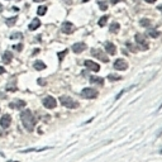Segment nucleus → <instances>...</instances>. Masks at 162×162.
<instances>
[{
	"instance_id": "39",
	"label": "nucleus",
	"mask_w": 162,
	"mask_h": 162,
	"mask_svg": "<svg viewBox=\"0 0 162 162\" xmlns=\"http://www.w3.org/2000/svg\"><path fill=\"white\" fill-rule=\"evenodd\" d=\"M161 133H162V129H161V131H160V132L157 133V137H160V136H161Z\"/></svg>"
},
{
	"instance_id": "18",
	"label": "nucleus",
	"mask_w": 162,
	"mask_h": 162,
	"mask_svg": "<svg viewBox=\"0 0 162 162\" xmlns=\"http://www.w3.org/2000/svg\"><path fill=\"white\" fill-rule=\"evenodd\" d=\"M90 81L94 82V84H98V85H104V79L103 77H98V76H91L90 77Z\"/></svg>"
},
{
	"instance_id": "40",
	"label": "nucleus",
	"mask_w": 162,
	"mask_h": 162,
	"mask_svg": "<svg viewBox=\"0 0 162 162\" xmlns=\"http://www.w3.org/2000/svg\"><path fill=\"white\" fill-rule=\"evenodd\" d=\"M82 1H84V3H88V1H89V0H82Z\"/></svg>"
},
{
	"instance_id": "1",
	"label": "nucleus",
	"mask_w": 162,
	"mask_h": 162,
	"mask_svg": "<svg viewBox=\"0 0 162 162\" xmlns=\"http://www.w3.org/2000/svg\"><path fill=\"white\" fill-rule=\"evenodd\" d=\"M20 119H22V122H23L24 128L27 129L28 132H33L34 125H36V118H34L33 114H32L30 110L22 112L20 113Z\"/></svg>"
},
{
	"instance_id": "7",
	"label": "nucleus",
	"mask_w": 162,
	"mask_h": 162,
	"mask_svg": "<svg viewBox=\"0 0 162 162\" xmlns=\"http://www.w3.org/2000/svg\"><path fill=\"white\" fill-rule=\"evenodd\" d=\"M61 30L65 34H71L72 32L75 30V27L71 22H63L62 23V27H61Z\"/></svg>"
},
{
	"instance_id": "42",
	"label": "nucleus",
	"mask_w": 162,
	"mask_h": 162,
	"mask_svg": "<svg viewBox=\"0 0 162 162\" xmlns=\"http://www.w3.org/2000/svg\"><path fill=\"white\" fill-rule=\"evenodd\" d=\"M161 153H162V149H161Z\"/></svg>"
},
{
	"instance_id": "4",
	"label": "nucleus",
	"mask_w": 162,
	"mask_h": 162,
	"mask_svg": "<svg viewBox=\"0 0 162 162\" xmlns=\"http://www.w3.org/2000/svg\"><path fill=\"white\" fill-rule=\"evenodd\" d=\"M114 69L115 70H119V71H123V70H127L128 69V63L123 58H118L114 61Z\"/></svg>"
},
{
	"instance_id": "5",
	"label": "nucleus",
	"mask_w": 162,
	"mask_h": 162,
	"mask_svg": "<svg viewBox=\"0 0 162 162\" xmlns=\"http://www.w3.org/2000/svg\"><path fill=\"white\" fill-rule=\"evenodd\" d=\"M91 55L94 56V57H96V58H99L100 61H103V62H109V57H108L104 52H101V51H98V49H91Z\"/></svg>"
},
{
	"instance_id": "25",
	"label": "nucleus",
	"mask_w": 162,
	"mask_h": 162,
	"mask_svg": "<svg viewBox=\"0 0 162 162\" xmlns=\"http://www.w3.org/2000/svg\"><path fill=\"white\" fill-rule=\"evenodd\" d=\"M141 25H142V27H149V25H151V20L147 19V18H146V19H142V20H141Z\"/></svg>"
},
{
	"instance_id": "41",
	"label": "nucleus",
	"mask_w": 162,
	"mask_h": 162,
	"mask_svg": "<svg viewBox=\"0 0 162 162\" xmlns=\"http://www.w3.org/2000/svg\"><path fill=\"white\" fill-rule=\"evenodd\" d=\"M15 1H20V0H15Z\"/></svg>"
},
{
	"instance_id": "28",
	"label": "nucleus",
	"mask_w": 162,
	"mask_h": 162,
	"mask_svg": "<svg viewBox=\"0 0 162 162\" xmlns=\"http://www.w3.org/2000/svg\"><path fill=\"white\" fill-rule=\"evenodd\" d=\"M10 38H12V39H15V38L22 39V38H23V34H22V33H13L12 36H10Z\"/></svg>"
},
{
	"instance_id": "3",
	"label": "nucleus",
	"mask_w": 162,
	"mask_h": 162,
	"mask_svg": "<svg viewBox=\"0 0 162 162\" xmlns=\"http://www.w3.org/2000/svg\"><path fill=\"white\" fill-rule=\"evenodd\" d=\"M98 96V91L93 88H85L81 91V98L84 99H95Z\"/></svg>"
},
{
	"instance_id": "30",
	"label": "nucleus",
	"mask_w": 162,
	"mask_h": 162,
	"mask_svg": "<svg viewBox=\"0 0 162 162\" xmlns=\"http://www.w3.org/2000/svg\"><path fill=\"white\" fill-rule=\"evenodd\" d=\"M99 6L101 8V10H106V8H108V5H106V3H105V1L99 3Z\"/></svg>"
},
{
	"instance_id": "31",
	"label": "nucleus",
	"mask_w": 162,
	"mask_h": 162,
	"mask_svg": "<svg viewBox=\"0 0 162 162\" xmlns=\"http://www.w3.org/2000/svg\"><path fill=\"white\" fill-rule=\"evenodd\" d=\"M124 91H125V90H122V91H120V93H119V94H118V95H116V96H115V99H116V100H118V99H119V98H120V96H122V95H123V94H124Z\"/></svg>"
},
{
	"instance_id": "34",
	"label": "nucleus",
	"mask_w": 162,
	"mask_h": 162,
	"mask_svg": "<svg viewBox=\"0 0 162 162\" xmlns=\"http://www.w3.org/2000/svg\"><path fill=\"white\" fill-rule=\"evenodd\" d=\"M144 1H147V3H149V4H152V3L156 1V0H144Z\"/></svg>"
},
{
	"instance_id": "24",
	"label": "nucleus",
	"mask_w": 162,
	"mask_h": 162,
	"mask_svg": "<svg viewBox=\"0 0 162 162\" xmlns=\"http://www.w3.org/2000/svg\"><path fill=\"white\" fill-rule=\"evenodd\" d=\"M46 12H47V8H46V6H39V8L37 9L38 15H45V14H46Z\"/></svg>"
},
{
	"instance_id": "33",
	"label": "nucleus",
	"mask_w": 162,
	"mask_h": 162,
	"mask_svg": "<svg viewBox=\"0 0 162 162\" xmlns=\"http://www.w3.org/2000/svg\"><path fill=\"white\" fill-rule=\"evenodd\" d=\"M4 72H5V69H4V67H1V66H0V75H3Z\"/></svg>"
},
{
	"instance_id": "36",
	"label": "nucleus",
	"mask_w": 162,
	"mask_h": 162,
	"mask_svg": "<svg viewBox=\"0 0 162 162\" xmlns=\"http://www.w3.org/2000/svg\"><path fill=\"white\" fill-rule=\"evenodd\" d=\"M39 51H41V49H38V48H37V49H34V52H33V55H37V53H38Z\"/></svg>"
},
{
	"instance_id": "14",
	"label": "nucleus",
	"mask_w": 162,
	"mask_h": 162,
	"mask_svg": "<svg viewBox=\"0 0 162 162\" xmlns=\"http://www.w3.org/2000/svg\"><path fill=\"white\" fill-rule=\"evenodd\" d=\"M12 60H13V53L10 52V51H6L4 53V56H3V61L5 63H10V62H12Z\"/></svg>"
},
{
	"instance_id": "37",
	"label": "nucleus",
	"mask_w": 162,
	"mask_h": 162,
	"mask_svg": "<svg viewBox=\"0 0 162 162\" xmlns=\"http://www.w3.org/2000/svg\"><path fill=\"white\" fill-rule=\"evenodd\" d=\"M33 1H36V3H42V1H45V0H33Z\"/></svg>"
},
{
	"instance_id": "13",
	"label": "nucleus",
	"mask_w": 162,
	"mask_h": 162,
	"mask_svg": "<svg viewBox=\"0 0 162 162\" xmlns=\"http://www.w3.org/2000/svg\"><path fill=\"white\" fill-rule=\"evenodd\" d=\"M39 25H41V20L39 19H33L28 28H29V30H36L37 28H39Z\"/></svg>"
},
{
	"instance_id": "9",
	"label": "nucleus",
	"mask_w": 162,
	"mask_h": 162,
	"mask_svg": "<svg viewBox=\"0 0 162 162\" xmlns=\"http://www.w3.org/2000/svg\"><path fill=\"white\" fill-rule=\"evenodd\" d=\"M85 66L88 67L89 70H91V71H94V72H98L99 70H100V66L96 62H94V61H90V60H85Z\"/></svg>"
},
{
	"instance_id": "12",
	"label": "nucleus",
	"mask_w": 162,
	"mask_h": 162,
	"mask_svg": "<svg viewBox=\"0 0 162 162\" xmlns=\"http://www.w3.org/2000/svg\"><path fill=\"white\" fill-rule=\"evenodd\" d=\"M105 51L109 53V55H115L116 53V47H115V45L114 43H112V42H106L105 43Z\"/></svg>"
},
{
	"instance_id": "27",
	"label": "nucleus",
	"mask_w": 162,
	"mask_h": 162,
	"mask_svg": "<svg viewBox=\"0 0 162 162\" xmlns=\"http://www.w3.org/2000/svg\"><path fill=\"white\" fill-rule=\"evenodd\" d=\"M67 52H69V49H65V51H62V52H60V53H58V58H60V61H62V60H63V57L67 55Z\"/></svg>"
},
{
	"instance_id": "26",
	"label": "nucleus",
	"mask_w": 162,
	"mask_h": 162,
	"mask_svg": "<svg viewBox=\"0 0 162 162\" xmlns=\"http://www.w3.org/2000/svg\"><path fill=\"white\" fill-rule=\"evenodd\" d=\"M127 47L131 49V51H133V52H137V51H138V47H136L134 45H132V43H129V42H127Z\"/></svg>"
},
{
	"instance_id": "15",
	"label": "nucleus",
	"mask_w": 162,
	"mask_h": 162,
	"mask_svg": "<svg viewBox=\"0 0 162 162\" xmlns=\"http://www.w3.org/2000/svg\"><path fill=\"white\" fill-rule=\"evenodd\" d=\"M5 89H6L8 91H15V90H17V81L10 80V81L8 82V85H6Z\"/></svg>"
},
{
	"instance_id": "11",
	"label": "nucleus",
	"mask_w": 162,
	"mask_h": 162,
	"mask_svg": "<svg viewBox=\"0 0 162 162\" xmlns=\"http://www.w3.org/2000/svg\"><path fill=\"white\" fill-rule=\"evenodd\" d=\"M10 123H12V116H10L9 114L3 115L1 119H0V125H1L3 128H8L10 125Z\"/></svg>"
},
{
	"instance_id": "8",
	"label": "nucleus",
	"mask_w": 162,
	"mask_h": 162,
	"mask_svg": "<svg viewBox=\"0 0 162 162\" xmlns=\"http://www.w3.org/2000/svg\"><path fill=\"white\" fill-rule=\"evenodd\" d=\"M136 41H137V43L139 45V47H141L142 49H148V45H147V42H146V38L142 36V34H139V33H137L136 34Z\"/></svg>"
},
{
	"instance_id": "35",
	"label": "nucleus",
	"mask_w": 162,
	"mask_h": 162,
	"mask_svg": "<svg viewBox=\"0 0 162 162\" xmlns=\"http://www.w3.org/2000/svg\"><path fill=\"white\" fill-rule=\"evenodd\" d=\"M119 1H120V0H113L112 4H116V3H119Z\"/></svg>"
},
{
	"instance_id": "21",
	"label": "nucleus",
	"mask_w": 162,
	"mask_h": 162,
	"mask_svg": "<svg viewBox=\"0 0 162 162\" xmlns=\"http://www.w3.org/2000/svg\"><path fill=\"white\" fill-rule=\"evenodd\" d=\"M17 20H18V18H17V17H12V18L6 19V25H8V27H12V25H14V24L17 23Z\"/></svg>"
},
{
	"instance_id": "20",
	"label": "nucleus",
	"mask_w": 162,
	"mask_h": 162,
	"mask_svg": "<svg viewBox=\"0 0 162 162\" xmlns=\"http://www.w3.org/2000/svg\"><path fill=\"white\" fill-rule=\"evenodd\" d=\"M119 28H120V25H119V23H116V22H113V23L110 24V30L113 32V33H116V32L119 30Z\"/></svg>"
},
{
	"instance_id": "19",
	"label": "nucleus",
	"mask_w": 162,
	"mask_h": 162,
	"mask_svg": "<svg viewBox=\"0 0 162 162\" xmlns=\"http://www.w3.org/2000/svg\"><path fill=\"white\" fill-rule=\"evenodd\" d=\"M148 36L152 37V38H157V37L161 36V33H160L158 30H156V29H149L148 30Z\"/></svg>"
},
{
	"instance_id": "29",
	"label": "nucleus",
	"mask_w": 162,
	"mask_h": 162,
	"mask_svg": "<svg viewBox=\"0 0 162 162\" xmlns=\"http://www.w3.org/2000/svg\"><path fill=\"white\" fill-rule=\"evenodd\" d=\"M13 48H14L15 51L20 52L22 49H23V45H22V43H19V45H14V46H13Z\"/></svg>"
},
{
	"instance_id": "43",
	"label": "nucleus",
	"mask_w": 162,
	"mask_h": 162,
	"mask_svg": "<svg viewBox=\"0 0 162 162\" xmlns=\"http://www.w3.org/2000/svg\"><path fill=\"white\" fill-rule=\"evenodd\" d=\"M15 162H17V161H15Z\"/></svg>"
},
{
	"instance_id": "38",
	"label": "nucleus",
	"mask_w": 162,
	"mask_h": 162,
	"mask_svg": "<svg viewBox=\"0 0 162 162\" xmlns=\"http://www.w3.org/2000/svg\"><path fill=\"white\" fill-rule=\"evenodd\" d=\"M158 10H160V12L162 13V5H160V6H158Z\"/></svg>"
},
{
	"instance_id": "17",
	"label": "nucleus",
	"mask_w": 162,
	"mask_h": 162,
	"mask_svg": "<svg viewBox=\"0 0 162 162\" xmlns=\"http://www.w3.org/2000/svg\"><path fill=\"white\" fill-rule=\"evenodd\" d=\"M34 69H36L37 71L45 70V69H46V63L42 62V61H36V62H34Z\"/></svg>"
},
{
	"instance_id": "16",
	"label": "nucleus",
	"mask_w": 162,
	"mask_h": 162,
	"mask_svg": "<svg viewBox=\"0 0 162 162\" xmlns=\"http://www.w3.org/2000/svg\"><path fill=\"white\" fill-rule=\"evenodd\" d=\"M25 106V101L23 100H18L15 101V104H10V108H15V109H23Z\"/></svg>"
},
{
	"instance_id": "10",
	"label": "nucleus",
	"mask_w": 162,
	"mask_h": 162,
	"mask_svg": "<svg viewBox=\"0 0 162 162\" xmlns=\"http://www.w3.org/2000/svg\"><path fill=\"white\" fill-rule=\"evenodd\" d=\"M71 49H72L75 53H81L82 51L86 49V43H84V42H77V43H75V45L72 46Z\"/></svg>"
},
{
	"instance_id": "6",
	"label": "nucleus",
	"mask_w": 162,
	"mask_h": 162,
	"mask_svg": "<svg viewBox=\"0 0 162 162\" xmlns=\"http://www.w3.org/2000/svg\"><path fill=\"white\" fill-rule=\"evenodd\" d=\"M43 105H45L47 109H53V108H56L57 101H56L55 98H52V96H47V98L43 99Z\"/></svg>"
},
{
	"instance_id": "23",
	"label": "nucleus",
	"mask_w": 162,
	"mask_h": 162,
	"mask_svg": "<svg viewBox=\"0 0 162 162\" xmlns=\"http://www.w3.org/2000/svg\"><path fill=\"white\" fill-rule=\"evenodd\" d=\"M108 79H109L110 81H118V80H120L122 76H119V75H114V73H110L109 76H108Z\"/></svg>"
},
{
	"instance_id": "22",
	"label": "nucleus",
	"mask_w": 162,
	"mask_h": 162,
	"mask_svg": "<svg viewBox=\"0 0 162 162\" xmlns=\"http://www.w3.org/2000/svg\"><path fill=\"white\" fill-rule=\"evenodd\" d=\"M108 19H109V17H108V15H104V17H101L100 18V20L98 22V24L100 25V27H104L105 24H106V20Z\"/></svg>"
},
{
	"instance_id": "2",
	"label": "nucleus",
	"mask_w": 162,
	"mask_h": 162,
	"mask_svg": "<svg viewBox=\"0 0 162 162\" xmlns=\"http://www.w3.org/2000/svg\"><path fill=\"white\" fill-rule=\"evenodd\" d=\"M60 101L63 106L69 108V109H76V108H79V103L75 101L72 98H70V96H66V95H62L60 96Z\"/></svg>"
},
{
	"instance_id": "32",
	"label": "nucleus",
	"mask_w": 162,
	"mask_h": 162,
	"mask_svg": "<svg viewBox=\"0 0 162 162\" xmlns=\"http://www.w3.org/2000/svg\"><path fill=\"white\" fill-rule=\"evenodd\" d=\"M38 84L39 85H46V81L43 80V79H38Z\"/></svg>"
}]
</instances>
